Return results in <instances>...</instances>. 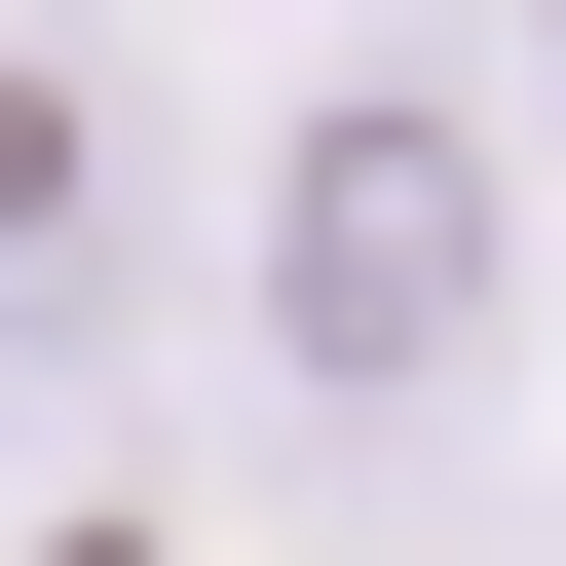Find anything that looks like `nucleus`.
Instances as JSON below:
<instances>
[{
    "label": "nucleus",
    "instance_id": "1",
    "mask_svg": "<svg viewBox=\"0 0 566 566\" xmlns=\"http://www.w3.org/2000/svg\"><path fill=\"white\" fill-rule=\"evenodd\" d=\"M491 264H528L491 114H453V76H340L303 151H264V378H303V416H453Z\"/></svg>",
    "mask_w": 566,
    "mask_h": 566
},
{
    "label": "nucleus",
    "instance_id": "2",
    "mask_svg": "<svg viewBox=\"0 0 566 566\" xmlns=\"http://www.w3.org/2000/svg\"><path fill=\"white\" fill-rule=\"evenodd\" d=\"M76 189H114V151H76V76H0V340L76 303Z\"/></svg>",
    "mask_w": 566,
    "mask_h": 566
}]
</instances>
